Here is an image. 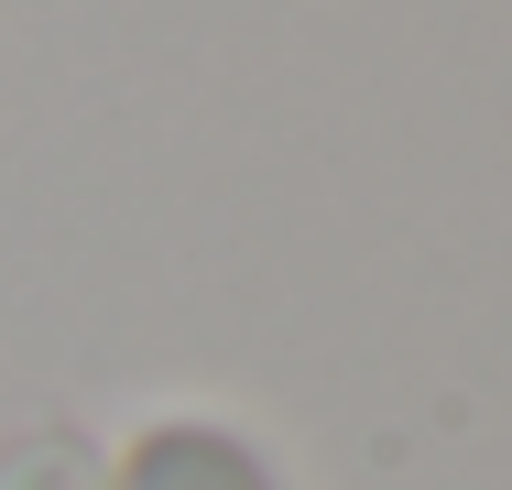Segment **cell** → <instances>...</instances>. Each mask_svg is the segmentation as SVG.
Returning a JSON list of instances; mask_svg holds the SVG:
<instances>
[{"label": "cell", "instance_id": "obj_2", "mask_svg": "<svg viewBox=\"0 0 512 490\" xmlns=\"http://www.w3.org/2000/svg\"><path fill=\"white\" fill-rule=\"evenodd\" d=\"M0 490H109V480H99V458L77 436H22L0 458Z\"/></svg>", "mask_w": 512, "mask_h": 490}, {"label": "cell", "instance_id": "obj_1", "mask_svg": "<svg viewBox=\"0 0 512 490\" xmlns=\"http://www.w3.org/2000/svg\"><path fill=\"white\" fill-rule=\"evenodd\" d=\"M109 490H273V469L218 425H153Z\"/></svg>", "mask_w": 512, "mask_h": 490}]
</instances>
